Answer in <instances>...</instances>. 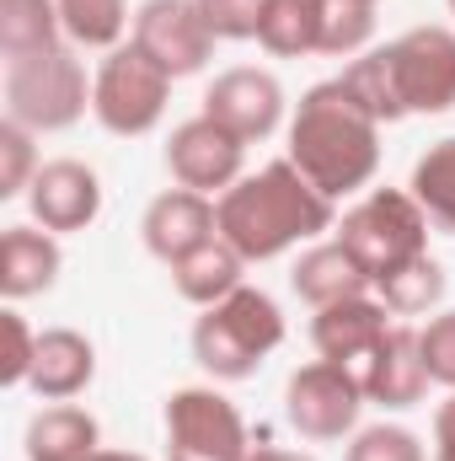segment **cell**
Segmentation results:
<instances>
[{"mask_svg": "<svg viewBox=\"0 0 455 461\" xmlns=\"http://www.w3.org/2000/svg\"><path fill=\"white\" fill-rule=\"evenodd\" d=\"M327 226H333V199L295 161H273L257 177H241L220 199V236L246 263H268Z\"/></svg>", "mask_w": 455, "mask_h": 461, "instance_id": "cell-1", "label": "cell"}, {"mask_svg": "<svg viewBox=\"0 0 455 461\" xmlns=\"http://www.w3.org/2000/svg\"><path fill=\"white\" fill-rule=\"evenodd\" d=\"M290 161L327 199L353 194L375 177V167H380V118L343 86V76L306 92L295 129H290Z\"/></svg>", "mask_w": 455, "mask_h": 461, "instance_id": "cell-2", "label": "cell"}, {"mask_svg": "<svg viewBox=\"0 0 455 461\" xmlns=\"http://www.w3.org/2000/svg\"><path fill=\"white\" fill-rule=\"evenodd\" d=\"M343 86L380 123L407 113H445L455 108V32L413 27L397 43L353 59L343 70Z\"/></svg>", "mask_w": 455, "mask_h": 461, "instance_id": "cell-3", "label": "cell"}, {"mask_svg": "<svg viewBox=\"0 0 455 461\" xmlns=\"http://www.w3.org/2000/svg\"><path fill=\"white\" fill-rule=\"evenodd\" d=\"M284 344V317L263 290H236L226 301L204 306L199 328H193V359L215 375V381H246L257 375V365Z\"/></svg>", "mask_w": 455, "mask_h": 461, "instance_id": "cell-4", "label": "cell"}, {"mask_svg": "<svg viewBox=\"0 0 455 461\" xmlns=\"http://www.w3.org/2000/svg\"><path fill=\"white\" fill-rule=\"evenodd\" d=\"M92 92H86V70L76 59V49L54 43L22 59H5V113L22 129H70L86 113Z\"/></svg>", "mask_w": 455, "mask_h": 461, "instance_id": "cell-5", "label": "cell"}, {"mask_svg": "<svg viewBox=\"0 0 455 461\" xmlns=\"http://www.w3.org/2000/svg\"><path fill=\"white\" fill-rule=\"evenodd\" d=\"M375 32V5L364 0H268L257 43L268 54H353Z\"/></svg>", "mask_w": 455, "mask_h": 461, "instance_id": "cell-6", "label": "cell"}, {"mask_svg": "<svg viewBox=\"0 0 455 461\" xmlns=\"http://www.w3.org/2000/svg\"><path fill=\"white\" fill-rule=\"evenodd\" d=\"M338 241L364 263V274L380 285V279H391L397 268H407L413 258L429 252V215L418 210L413 194L375 188L364 204H353V210L343 215Z\"/></svg>", "mask_w": 455, "mask_h": 461, "instance_id": "cell-7", "label": "cell"}, {"mask_svg": "<svg viewBox=\"0 0 455 461\" xmlns=\"http://www.w3.org/2000/svg\"><path fill=\"white\" fill-rule=\"evenodd\" d=\"M166 97H172V76L145 54V49H113L97 70V86H92V113L108 134H150L161 113H166Z\"/></svg>", "mask_w": 455, "mask_h": 461, "instance_id": "cell-8", "label": "cell"}, {"mask_svg": "<svg viewBox=\"0 0 455 461\" xmlns=\"http://www.w3.org/2000/svg\"><path fill=\"white\" fill-rule=\"evenodd\" d=\"M166 456L172 461H246V424L220 392L188 386L166 402Z\"/></svg>", "mask_w": 455, "mask_h": 461, "instance_id": "cell-9", "label": "cell"}, {"mask_svg": "<svg viewBox=\"0 0 455 461\" xmlns=\"http://www.w3.org/2000/svg\"><path fill=\"white\" fill-rule=\"evenodd\" d=\"M359 408H364L359 370L333 365V359H317V365L295 370L290 386H284V413L306 440H343L359 424Z\"/></svg>", "mask_w": 455, "mask_h": 461, "instance_id": "cell-10", "label": "cell"}, {"mask_svg": "<svg viewBox=\"0 0 455 461\" xmlns=\"http://www.w3.org/2000/svg\"><path fill=\"white\" fill-rule=\"evenodd\" d=\"M134 49H145L172 81L199 76L215 54V32L199 16V0H145L134 16Z\"/></svg>", "mask_w": 455, "mask_h": 461, "instance_id": "cell-11", "label": "cell"}, {"mask_svg": "<svg viewBox=\"0 0 455 461\" xmlns=\"http://www.w3.org/2000/svg\"><path fill=\"white\" fill-rule=\"evenodd\" d=\"M241 156H246V140L230 134L226 123L215 118H188L172 129V145H166V167L183 188L193 194H215V188H236L241 183Z\"/></svg>", "mask_w": 455, "mask_h": 461, "instance_id": "cell-12", "label": "cell"}, {"mask_svg": "<svg viewBox=\"0 0 455 461\" xmlns=\"http://www.w3.org/2000/svg\"><path fill=\"white\" fill-rule=\"evenodd\" d=\"M204 113L215 118V123H226L230 134H241L246 145L252 140H268L279 129V118H284V86L268 70H246L241 65V70H226L210 86Z\"/></svg>", "mask_w": 455, "mask_h": 461, "instance_id": "cell-13", "label": "cell"}, {"mask_svg": "<svg viewBox=\"0 0 455 461\" xmlns=\"http://www.w3.org/2000/svg\"><path fill=\"white\" fill-rule=\"evenodd\" d=\"M32 215L43 230H86L103 210V183L81 161H49L32 172Z\"/></svg>", "mask_w": 455, "mask_h": 461, "instance_id": "cell-14", "label": "cell"}, {"mask_svg": "<svg viewBox=\"0 0 455 461\" xmlns=\"http://www.w3.org/2000/svg\"><path fill=\"white\" fill-rule=\"evenodd\" d=\"M139 230H145V247L161 263H183L188 252H199L204 241L220 236V210L204 194H193V188H172V194H161L145 210V226Z\"/></svg>", "mask_w": 455, "mask_h": 461, "instance_id": "cell-15", "label": "cell"}, {"mask_svg": "<svg viewBox=\"0 0 455 461\" xmlns=\"http://www.w3.org/2000/svg\"><path fill=\"white\" fill-rule=\"evenodd\" d=\"M364 397L386 402V408H413L429 392V370H424V344L413 328H386V339L375 344V354L359 365Z\"/></svg>", "mask_w": 455, "mask_h": 461, "instance_id": "cell-16", "label": "cell"}, {"mask_svg": "<svg viewBox=\"0 0 455 461\" xmlns=\"http://www.w3.org/2000/svg\"><path fill=\"white\" fill-rule=\"evenodd\" d=\"M380 339H386V306L370 301V295L322 306L317 322H311V344H317V354L333 359V365H348V370H359V365L375 354Z\"/></svg>", "mask_w": 455, "mask_h": 461, "instance_id": "cell-17", "label": "cell"}, {"mask_svg": "<svg viewBox=\"0 0 455 461\" xmlns=\"http://www.w3.org/2000/svg\"><path fill=\"white\" fill-rule=\"evenodd\" d=\"M92 375H97V354H92V344H86L81 333H70V328H49V333H38L32 375H27V386H32L38 397L65 402V397L86 392Z\"/></svg>", "mask_w": 455, "mask_h": 461, "instance_id": "cell-18", "label": "cell"}, {"mask_svg": "<svg viewBox=\"0 0 455 461\" xmlns=\"http://www.w3.org/2000/svg\"><path fill=\"white\" fill-rule=\"evenodd\" d=\"M290 285H295V295H300V301H311V306L322 312V306H338V301L364 295L375 279L364 274V263H359L343 241H322V247H311V252L295 263Z\"/></svg>", "mask_w": 455, "mask_h": 461, "instance_id": "cell-19", "label": "cell"}, {"mask_svg": "<svg viewBox=\"0 0 455 461\" xmlns=\"http://www.w3.org/2000/svg\"><path fill=\"white\" fill-rule=\"evenodd\" d=\"M54 274H59V241H54V230L11 226L0 236V290L11 301L49 290Z\"/></svg>", "mask_w": 455, "mask_h": 461, "instance_id": "cell-20", "label": "cell"}, {"mask_svg": "<svg viewBox=\"0 0 455 461\" xmlns=\"http://www.w3.org/2000/svg\"><path fill=\"white\" fill-rule=\"evenodd\" d=\"M241 268H246V258L230 247L226 236H215L199 252H188L183 263H172V279H177V295L183 301L215 306V301H226V295L241 290Z\"/></svg>", "mask_w": 455, "mask_h": 461, "instance_id": "cell-21", "label": "cell"}, {"mask_svg": "<svg viewBox=\"0 0 455 461\" xmlns=\"http://www.w3.org/2000/svg\"><path fill=\"white\" fill-rule=\"evenodd\" d=\"M97 456V419L86 408H43L27 424V461H86Z\"/></svg>", "mask_w": 455, "mask_h": 461, "instance_id": "cell-22", "label": "cell"}, {"mask_svg": "<svg viewBox=\"0 0 455 461\" xmlns=\"http://www.w3.org/2000/svg\"><path fill=\"white\" fill-rule=\"evenodd\" d=\"M59 0H0V49L5 59L59 43Z\"/></svg>", "mask_w": 455, "mask_h": 461, "instance_id": "cell-23", "label": "cell"}, {"mask_svg": "<svg viewBox=\"0 0 455 461\" xmlns=\"http://www.w3.org/2000/svg\"><path fill=\"white\" fill-rule=\"evenodd\" d=\"M413 199L429 215V226L455 230V140L429 145V156L413 167Z\"/></svg>", "mask_w": 455, "mask_h": 461, "instance_id": "cell-24", "label": "cell"}, {"mask_svg": "<svg viewBox=\"0 0 455 461\" xmlns=\"http://www.w3.org/2000/svg\"><path fill=\"white\" fill-rule=\"evenodd\" d=\"M59 27L81 49H113L129 27V5L123 0H59Z\"/></svg>", "mask_w": 455, "mask_h": 461, "instance_id": "cell-25", "label": "cell"}, {"mask_svg": "<svg viewBox=\"0 0 455 461\" xmlns=\"http://www.w3.org/2000/svg\"><path fill=\"white\" fill-rule=\"evenodd\" d=\"M380 295H386V312L391 317H418V312H429L445 295V268L424 252L407 268H397L391 279H380Z\"/></svg>", "mask_w": 455, "mask_h": 461, "instance_id": "cell-26", "label": "cell"}, {"mask_svg": "<svg viewBox=\"0 0 455 461\" xmlns=\"http://www.w3.org/2000/svg\"><path fill=\"white\" fill-rule=\"evenodd\" d=\"M348 461H424V446L402 424H375L348 446Z\"/></svg>", "mask_w": 455, "mask_h": 461, "instance_id": "cell-27", "label": "cell"}, {"mask_svg": "<svg viewBox=\"0 0 455 461\" xmlns=\"http://www.w3.org/2000/svg\"><path fill=\"white\" fill-rule=\"evenodd\" d=\"M268 0H199V16L215 38H257Z\"/></svg>", "mask_w": 455, "mask_h": 461, "instance_id": "cell-28", "label": "cell"}, {"mask_svg": "<svg viewBox=\"0 0 455 461\" xmlns=\"http://www.w3.org/2000/svg\"><path fill=\"white\" fill-rule=\"evenodd\" d=\"M27 172H32V140H27L22 123H5V129H0V199L32 188Z\"/></svg>", "mask_w": 455, "mask_h": 461, "instance_id": "cell-29", "label": "cell"}, {"mask_svg": "<svg viewBox=\"0 0 455 461\" xmlns=\"http://www.w3.org/2000/svg\"><path fill=\"white\" fill-rule=\"evenodd\" d=\"M418 344H424V370H429V381L455 386V312L434 317V322L418 333Z\"/></svg>", "mask_w": 455, "mask_h": 461, "instance_id": "cell-30", "label": "cell"}, {"mask_svg": "<svg viewBox=\"0 0 455 461\" xmlns=\"http://www.w3.org/2000/svg\"><path fill=\"white\" fill-rule=\"evenodd\" d=\"M0 328H5V359H0V375L16 386V381H27V375H32V354H38V339L27 333V322H22L16 312H5V317H0Z\"/></svg>", "mask_w": 455, "mask_h": 461, "instance_id": "cell-31", "label": "cell"}, {"mask_svg": "<svg viewBox=\"0 0 455 461\" xmlns=\"http://www.w3.org/2000/svg\"><path fill=\"white\" fill-rule=\"evenodd\" d=\"M434 461H455V397L434 413Z\"/></svg>", "mask_w": 455, "mask_h": 461, "instance_id": "cell-32", "label": "cell"}, {"mask_svg": "<svg viewBox=\"0 0 455 461\" xmlns=\"http://www.w3.org/2000/svg\"><path fill=\"white\" fill-rule=\"evenodd\" d=\"M246 461H311V456H300V451H279V446H252Z\"/></svg>", "mask_w": 455, "mask_h": 461, "instance_id": "cell-33", "label": "cell"}, {"mask_svg": "<svg viewBox=\"0 0 455 461\" xmlns=\"http://www.w3.org/2000/svg\"><path fill=\"white\" fill-rule=\"evenodd\" d=\"M86 461H145V456H129V451H97V456H86Z\"/></svg>", "mask_w": 455, "mask_h": 461, "instance_id": "cell-34", "label": "cell"}, {"mask_svg": "<svg viewBox=\"0 0 455 461\" xmlns=\"http://www.w3.org/2000/svg\"><path fill=\"white\" fill-rule=\"evenodd\" d=\"M364 5H375V0H364Z\"/></svg>", "mask_w": 455, "mask_h": 461, "instance_id": "cell-35", "label": "cell"}, {"mask_svg": "<svg viewBox=\"0 0 455 461\" xmlns=\"http://www.w3.org/2000/svg\"><path fill=\"white\" fill-rule=\"evenodd\" d=\"M451 11H455V0H451Z\"/></svg>", "mask_w": 455, "mask_h": 461, "instance_id": "cell-36", "label": "cell"}]
</instances>
